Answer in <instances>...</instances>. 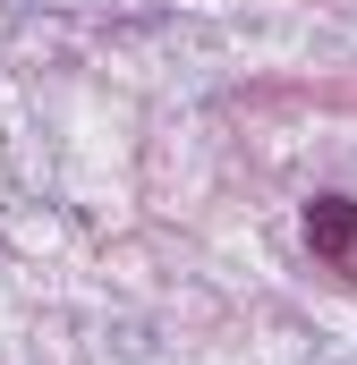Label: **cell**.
<instances>
[{"label": "cell", "mask_w": 357, "mask_h": 365, "mask_svg": "<svg viewBox=\"0 0 357 365\" xmlns=\"http://www.w3.org/2000/svg\"><path fill=\"white\" fill-rule=\"evenodd\" d=\"M306 247H315V264L357 280V204L349 195H315L306 204Z\"/></svg>", "instance_id": "obj_1"}]
</instances>
